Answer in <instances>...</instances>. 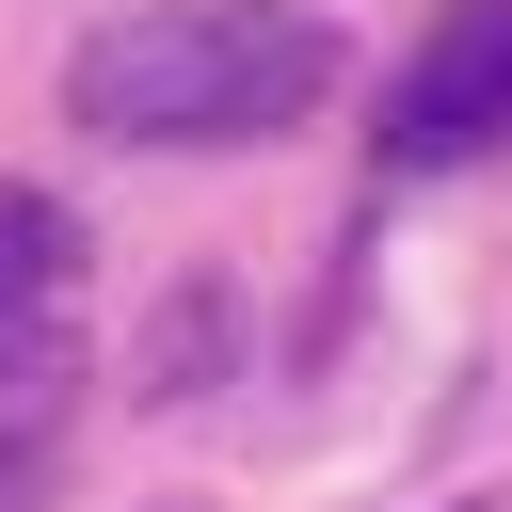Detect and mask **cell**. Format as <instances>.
Masks as SVG:
<instances>
[{
  "mask_svg": "<svg viewBox=\"0 0 512 512\" xmlns=\"http://www.w3.org/2000/svg\"><path fill=\"white\" fill-rule=\"evenodd\" d=\"M64 288H80V208L32 192V176H0V352H32L64 320Z\"/></svg>",
  "mask_w": 512,
  "mask_h": 512,
  "instance_id": "obj_3",
  "label": "cell"
},
{
  "mask_svg": "<svg viewBox=\"0 0 512 512\" xmlns=\"http://www.w3.org/2000/svg\"><path fill=\"white\" fill-rule=\"evenodd\" d=\"M336 96V32L304 0H144L64 48V112L112 160H224Z\"/></svg>",
  "mask_w": 512,
  "mask_h": 512,
  "instance_id": "obj_1",
  "label": "cell"
},
{
  "mask_svg": "<svg viewBox=\"0 0 512 512\" xmlns=\"http://www.w3.org/2000/svg\"><path fill=\"white\" fill-rule=\"evenodd\" d=\"M384 176H464L512 144V0H432V32L384 80Z\"/></svg>",
  "mask_w": 512,
  "mask_h": 512,
  "instance_id": "obj_2",
  "label": "cell"
},
{
  "mask_svg": "<svg viewBox=\"0 0 512 512\" xmlns=\"http://www.w3.org/2000/svg\"><path fill=\"white\" fill-rule=\"evenodd\" d=\"M48 480H64V448L48 432H0V512H48Z\"/></svg>",
  "mask_w": 512,
  "mask_h": 512,
  "instance_id": "obj_4",
  "label": "cell"
}]
</instances>
